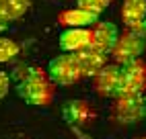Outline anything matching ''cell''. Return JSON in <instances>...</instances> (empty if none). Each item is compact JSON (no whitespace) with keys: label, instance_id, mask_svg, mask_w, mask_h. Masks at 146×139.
Segmentation results:
<instances>
[{"label":"cell","instance_id":"obj_9","mask_svg":"<svg viewBox=\"0 0 146 139\" xmlns=\"http://www.w3.org/2000/svg\"><path fill=\"white\" fill-rule=\"evenodd\" d=\"M62 115L68 121V125H72V127H86V125H91L95 121V117H97L95 108L86 100H70V102H66Z\"/></svg>","mask_w":146,"mask_h":139},{"label":"cell","instance_id":"obj_16","mask_svg":"<svg viewBox=\"0 0 146 139\" xmlns=\"http://www.w3.org/2000/svg\"><path fill=\"white\" fill-rule=\"evenodd\" d=\"M8 90H11V76L6 72H0V100L8 94Z\"/></svg>","mask_w":146,"mask_h":139},{"label":"cell","instance_id":"obj_7","mask_svg":"<svg viewBox=\"0 0 146 139\" xmlns=\"http://www.w3.org/2000/svg\"><path fill=\"white\" fill-rule=\"evenodd\" d=\"M119 72L121 68L117 64H107L105 68H101L93 78V88L95 92L103 96V98H115L117 96V88H119Z\"/></svg>","mask_w":146,"mask_h":139},{"label":"cell","instance_id":"obj_10","mask_svg":"<svg viewBox=\"0 0 146 139\" xmlns=\"http://www.w3.org/2000/svg\"><path fill=\"white\" fill-rule=\"evenodd\" d=\"M60 49L64 53H76L91 47V29H66L60 33Z\"/></svg>","mask_w":146,"mask_h":139},{"label":"cell","instance_id":"obj_18","mask_svg":"<svg viewBox=\"0 0 146 139\" xmlns=\"http://www.w3.org/2000/svg\"><path fill=\"white\" fill-rule=\"evenodd\" d=\"M140 139H146V137H140Z\"/></svg>","mask_w":146,"mask_h":139},{"label":"cell","instance_id":"obj_1","mask_svg":"<svg viewBox=\"0 0 146 139\" xmlns=\"http://www.w3.org/2000/svg\"><path fill=\"white\" fill-rule=\"evenodd\" d=\"M19 96L31 106H50L54 102L56 88L47 78L43 68H29V72L23 76V80L17 86Z\"/></svg>","mask_w":146,"mask_h":139},{"label":"cell","instance_id":"obj_12","mask_svg":"<svg viewBox=\"0 0 146 139\" xmlns=\"http://www.w3.org/2000/svg\"><path fill=\"white\" fill-rule=\"evenodd\" d=\"M74 57H76V64H78L80 72H82V78H95V74L99 72L101 68H105L109 64L107 62V55L95 51L91 47L82 49V51H76Z\"/></svg>","mask_w":146,"mask_h":139},{"label":"cell","instance_id":"obj_5","mask_svg":"<svg viewBox=\"0 0 146 139\" xmlns=\"http://www.w3.org/2000/svg\"><path fill=\"white\" fill-rule=\"evenodd\" d=\"M146 92V62L138 59L121 68L117 96H134ZM115 96V98H117Z\"/></svg>","mask_w":146,"mask_h":139},{"label":"cell","instance_id":"obj_4","mask_svg":"<svg viewBox=\"0 0 146 139\" xmlns=\"http://www.w3.org/2000/svg\"><path fill=\"white\" fill-rule=\"evenodd\" d=\"M111 117L117 125H136L146 119V96H117L111 108Z\"/></svg>","mask_w":146,"mask_h":139},{"label":"cell","instance_id":"obj_8","mask_svg":"<svg viewBox=\"0 0 146 139\" xmlns=\"http://www.w3.org/2000/svg\"><path fill=\"white\" fill-rule=\"evenodd\" d=\"M121 23L125 31L146 35V0H123Z\"/></svg>","mask_w":146,"mask_h":139},{"label":"cell","instance_id":"obj_11","mask_svg":"<svg viewBox=\"0 0 146 139\" xmlns=\"http://www.w3.org/2000/svg\"><path fill=\"white\" fill-rule=\"evenodd\" d=\"M58 23L66 29H93L99 23V16L76 6V8H68V10L58 14Z\"/></svg>","mask_w":146,"mask_h":139},{"label":"cell","instance_id":"obj_17","mask_svg":"<svg viewBox=\"0 0 146 139\" xmlns=\"http://www.w3.org/2000/svg\"><path fill=\"white\" fill-rule=\"evenodd\" d=\"M6 29H8V21H6L2 14H0V33H4Z\"/></svg>","mask_w":146,"mask_h":139},{"label":"cell","instance_id":"obj_13","mask_svg":"<svg viewBox=\"0 0 146 139\" xmlns=\"http://www.w3.org/2000/svg\"><path fill=\"white\" fill-rule=\"evenodd\" d=\"M29 8H31V0H0V14L8 23L23 18Z\"/></svg>","mask_w":146,"mask_h":139},{"label":"cell","instance_id":"obj_2","mask_svg":"<svg viewBox=\"0 0 146 139\" xmlns=\"http://www.w3.org/2000/svg\"><path fill=\"white\" fill-rule=\"evenodd\" d=\"M144 49H146V35L134 33V31H123V33H119V39L111 51L113 64L123 68L132 62H138V59H142Z\"/></svg>","mask_w":146,"mask_h":139},{"label":"cell","instance_id":"obj_14","mask_svg":"<svg viewBox=\"0 0 146 139\" xmlns=\"http://www.w3.org/2000/svg\"><path fill=\"white\" fill-rule=\"evenodd\" d=\"M19 53H21L19 43L13 41V39H8V37H2V35H0V64L13 62Z\"/></svg>","mask_w":146,"mask_h":139},{"label":"cell","instance_id":"obj_3","mask_svg":"<svg viewBox=\"0 0 146 139\" xmlns=\"http://www.w3.org/2000/svg\"><path fill=\"white\" fill-rule=\"evenodd\" d=\"M45 72L54 86H74L76 82L82 80V72L76 64L74 53H62L54 57Z\"/></svg>","mask_w":146,"mask_h":139},{"label":"cell","instance_id":"obj_6","mask_svg":"<svg viewBox=\"0 0 146 139\" xmlns=\"http://www.w3.org/2000/svg\"><path fill=\"white\" fill-rule=\"evenodd\" d=\"M119 39V31L111 21H99L91 29V49L109 57L115 43Z\"/></svg>","mask_w":146,"mask_h":139},{"label":"cell","instance_id":"obj_15","mask_svg":"<svg viewBox=\"0 0 146 139\" xmlns=\"http://www.w3.org/2000/svg\"><path fill=\"white\" fill-rule=\"evenodd\" d=\"M111 4H113V0H76L78 8H82V10L91 12V14H97V16L101 12H105Z\"/></svg>","mask_w":146,"mask_h":139}]
</instances>
